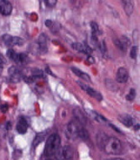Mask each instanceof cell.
Listing matches in <instances>:
<instances>
[{"instance_id": "ffe728a7", "label": "cell", "mask_w": 140, "mask_h": 160, "mask_svg": "<svg viewBox=\"0 0 140 160\" xmlns=\"http://www.w3.org/2000/svg\"><path fill=\"white\" fill-rule=\"evenodd\" d=\"M134 97H135V90L134 89H131L128 95H127V99H128V100H133Z\"/></svg>"}, {"instance_id": "277c9868", "label": "cell", "mask_w": 140, "mask_h": 160, "mask_svg": "<svg viewBox=\"0 0 140 160\" xmlns=\"http://www.w3.org/2000/svg\"><path fill=\"white\" fill-rule=\"evenodd\" d=\"M0 42L3 46L5 47H13V46H22L24 44V41L20 37L12 36L10 35H3L0 38Z\"/></svg>"}, {"instance_id": "4fadbf2b", "label": "cell", "mask_w": 140, "mask_h": 160, "mask_svg": "<svg viewBox=\"0 0 140 160\" xmlns=\"http://www.w3.org/2000/svg\"><path fill=\"white\" fill-rule=\"evenodd\" d=\"M39 43V47H40V50L44 52H46L47 50V41H46V37L44 35H41V36H40V38H39L38 41Z\"/></svg>"}, {"instance_id": "9a60e30c", "label": "cell", "mask_w": 140, "mask_h": 160, "mask_svg": "<svg viewBox=\"0 0 140 160\" xmlns=\"http://www.w3.org/2000/svg\"><path fill=\"white\" fill-rule=\"evenodd\" d=\"M74 115H75V116H76V120H77V121H78V122H79L81 124L84 122V121H85L84 115H83V113L82 112V111H81V110H80V109H78V108L75 109Z\"/></svg>"}, {"instance_id": "30bf717a", "label": "cell", "mask_w": 140, "mask_h": 160, "mask_svg": "<svg viewBox=\"0 0 140 160\" xmlns=\"http://www.w3.org/2000/svg\"><path fill=\"white\" fill-rule=\"evenodd\" d=\"M28 129V123L27 121L25 120L24 117H20L19 119V121L17 122L16 130L17 132L20 134H25L26 133Z\"/></svg>"}, {"instance_id": "603a6c76", "label": "cell", "mask_w": 140, "mask_h": 160, "mask_svg": "<svg viewBox=\"0 0 140 160\" xmlns=\"http://www.w3.org/2000/svg\"><path fill=\"white\" fill-rule=\"evenodd\" d=\"M107 160H123V159H121V158H111V159H107Z\"/></svg>"}, {"instance_id": "6da1fadb", "label": "cell", "mask_w": 140, "mask_h": 160, "mask_svg": "<svg viewBox=\"0 0 140 160\" xmlns=\"http://www.w3.org/2000/svg\"><path fill=\"white\" fill-rule=\"evenodd\" d=\"M66 137L71 140H74L77 138L86 139L88 137L87 132L82 127V125L77 120H73L69 122L68 125L66 126Z\"/></svg>"}, {"instance_id": "52a82bcc", "label": "cell", "mask_w": 140, "mask_h": 160, "mask_svg": "<svg viewBox=\"0 0 140 160\" xmlns=\"http://www.w3.org/2000/svg\"><path fill=\"white\" fill-rule=\"evenodd\" d=\"M81 85V87L85 90L86 93H87L91 97H93V98H95V99H96L97 100H99V101H101L102 99V94H100L99 92L96 91L95 89H93L92 88H91V87H89V86L87 85H86V84H83L82 83H81V82H79L78 83Z\"/></svg>"}, {"instance_id": "44dd1931", "label": "cell", "mask_w": 140, "mask_h": 160, "mask_svg": "<svg viewBox=\"0 0 140 160\" xmlns=\"http://www.w3.org/2000/svg\"><path fill=\"white\" fill-rule=\"evenodd\" d=\"M45 3H46L47 5L49 6V7H51V6L55 5V3H56V1H55V0H51V1H49V0H47V1H45Z\"/></svg>"}, {"instance_id": "5bb4252c", "label": "cell", "mask_w": 140, "mask_h": 160, "mask_svg": "<svg viewBox=\"0 0 140 160\" xmlns=\"http://www.w3.org/2000/svg\"><path fill=\"white\" fill-rule=\"evenodd\" d=\"M72 70L73 71V72H74L75 74L77 75V76H78V77L82 78L86 80V81H90V77H89L86 73L83 72L82 71H81L80 69L76 68H72Z\"/></svg>"}, {"instance_id": "e0dca14e", "label": "cell", "mask_w": 140, "mask_h": 160, "mask_svg": "<svg viewBox=\"0 0 140 160\" xmlns=\"http://www.w3.org/2000/svg\"><path fill=\"white\" fill-rule=\"evenodd\" d=\"M123 3H124V9L128 15L133 13V3L130 1H123Z\"/></svg>"}, {"instance_id": "ac0fdd59", "label": "cell", "mask_w": 140, "mask_h": 160, "mask_svg": "<svg viewBox=\"0 0 140 160\" xmlns=\"http://www.w3.org/2000/svg\"><path fill=\"white\" fill-rule=\"evenodd\" d=\"M130 57L133 59H136V58H137V47H132L131 52H130Z\"/></svg>"}, {"instance_id": "7c38bea8", "label": "cell", "mask_w": 140, "mask_h": 160, "mask_svg": "<svg viewBox=\"0 0 140 160\" xmlns=\"http://www.w3.org/2000/svg\"><path fill=\"white\" fill-rule=\"evenodd\" d=\"M119 121L127 127H131L133 125V118L127 114H122L119 116Z\"/></svg>"}, {"instance_id": "7402d4cb", "label": "cell", "mask_w": 140, "mask_h": 160, "mask_svg": "<svg viewBox=\"0 0 140 160\" xmlns=\"http://www.w3.org/2000/svg\"><path fill=\"white\" fill-rule=\"evenodd\" d=\"M45 24H46V25L48 26V27H50V25H52V22H51V21H49V20H47L46 22H45Z\"/></svg>"}, {"instance_id": "ba28073f", "label": "cell", "mask_w": 140, "mask_h": 160, "mask_svg": "<svg viewBox=\"0 0 140 160\" xmlns=\"http://www.w3.org/2000/svg\"><path fill=\"white\" fill-rule=\"evenodd\" d=\"M116 79H117L118 83H126L128 79V70L126 68H120L117 72Z\"/></svg>"}, {"instance_id": "8992f818", "label": "cell", "mask_w": 140, "mask_h": 160, "mask_svg": "<svg viewBox=\"0 0 140 160\" xmlns=\"http://www.w3.org/2000/svg\"><path fill=\"white\" fill-rule=\"evenodd\" d=\"M8 77L11 82L17 83L21 80L23 75L21 71L17 67H11L8 69Z\"/></svg>"}, {"instance_id": "8fae6325", "label": "cell", "mask_w": 140, "mask_h": 160, "mask_svg": "<svg viewBox=\"0 0 140 160\" xmlns=\"http://www.w3.org/2000/svg\"><path fill=\"white\" fill-rule=\"evenodd\" d=\"M73 49L77 50L78 52H82L83 53H86V54H90L91 53V49L87 46H84V45L81 44V43H74L72 44Z\"/></svg>"}, {"instance_id": "9c48e42d", "label": "cell", "mask_w": 140, "mask_h": 160, "mask_svg": "<svg viewBox=\"0 0 140 160\" xmlns=\"http://www.w3.org/2000/svg\"><path fill=\"white\" fill-rule=\"evenodd\" d=\"M12 4L8 1H0V13L3 15H9L12 13Z\"/></svg>"}, {"instance_id": "d6986e66", "label": "cell", "mask_w": 140, "mask_h": 160, "mask_svg": "<svg viewBox=\"0 0 140 160\" xmlns=\"http://www.w3.org/2000/svg\"><path fill=\"white\" fill-rule=\"evenodd\" d=\"M4 64H5V61H4V58L1 54H0V75L3 72V66H4Z\"/></svg>"}, {"instance_id": "2e32d148", "label": "cell", "mask_w": 140, "mask_h": 160, "mask_svg": "<svg viewBox=\"0 0 140 160\" xmlns=\"http://www.w3.org/2000/svg\"><path fill=\"white\" fill-rule=\"evenodd\" d=\"M7 56L11 59L12 61H14V62H16L17 63V62H18V58H19V53H17L16 52H14V50L9 49L8 51V52H7Z\"/></svg>"}, {"instance_id": "7a4b0ae2", "label": "cell", "mask_w": 140, "mask_h": 160, "mask_svg": "<svg viewBox=\"0 0 140 160\" xmlns=\"http://www.w3.org/2000/svg\"><path fill=\"white\" fill-rule=\"evenodd\" d=\"M61 148V138L57 134H52L48 138L44 148V155L50 157L56 153L58 149Z\"/></svg>"}, {"instance_id": "5b68a950", "label": "cell", "mask_w": 140, "mask_h": 160, "mask_svg": "<svg viewBox=\"0 0 140 160\" xmlns=\"http://www.w3.org/2000/svg\"><path fill=\"white\" fill-rule=\"evenodd\" d=\"M55 156L58 160L70 159L73 156V149L69 146L61 147L58 149Z\"/></svg>"}, {"instance_id": "3957f363", "label": "cell", "mask_w": 140, "mask_h": 160, "mask_svg": "<svg viewBox=\"0 0 140 160\" xmlns=\"http://www.w3.org/2000/svg\"><path fill=\"white\" fill-rule=\"evenodd\" d=\"M102 148L107 154H119L122 152L121 142L116 138H107Z\"/></svg>"}]
</instances>
